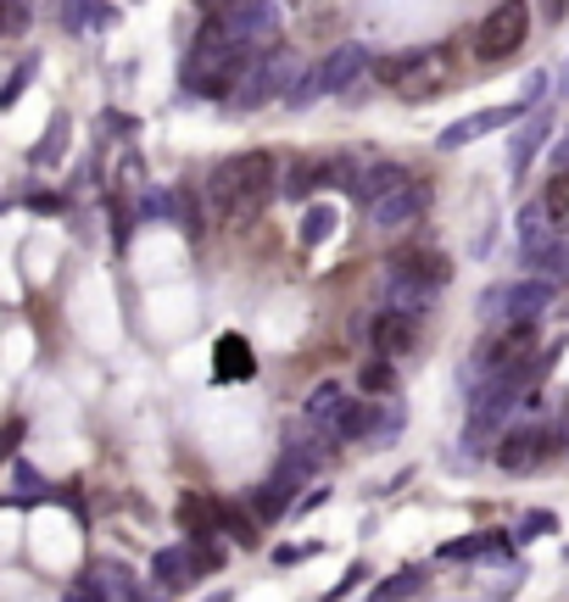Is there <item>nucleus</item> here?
<instances>
[{"label":"nucleus","instance_id":"19","mask_svg":"<svg viewBox=\"0 0 569 602\" xmlns=\"http://www.w3.org/2000/svg\"><path fill=\"white\" fill-rule=\"evenodd\" d=\"M341 407H347V391L324 380V385H318V391L307 396V407H302V413H307V424H313V429H336Z\"/></svg>","mask_w":569,"mask_h":602},{"label":"nucleus","instance_id":"14","mask_svg":"<svg viewBox=\"0 0 569 602\" xmlns=\"http://www.w3.org/2000/svg\"><path fill=\"white\" fill-rule=\"evenodd\" d=\"M525 269L541 274V280H552V285H569V240L552 234V240L530 245V251H525Z\"/></svg>","mask_w":569,"mask_h":602},{"label":"nucleus","instance_id":"15","mask_svg":"<svg viewBox=\"0 0 569 602\" xmlns=\"http://www.w3.org/2000/svg\"><path fill=\"white\" fill-rule=\"evenodd\" d=\"M73 596H140V585H134V574L123 569V563H96V580H78L73 585Z\"/></svg>","mask_w":569,"mask_h":602},{"label":"nucleus","instance_id":"24","mask_svg":"<svg viewBox=\"0 0 569 602\" xmlns=\"http://www.w3.org/2000/svg\"><path fill=\"white\" fill-rule=\"evenodd\" d=\"M369 424H374V407L347 396V407H341V418H336L330 436H341V441H369Z\"/></svg>","mask_w":569,"mask_h":602},{"label":"nucleus","instance_id":"12","mask_svg":"<svg viewBox=\"0 0 569 602\" xmlns=\"http://www.w3.org/2000/svg\"><path fill=\"white\" fill-rule=\"evenodd\" d=\"M151 574H156L162 591H190L196 574H201V558H196V547H162L151 558Z\"/></svg>","mask_w":569,"mask_h":602},{"label":"nucleus","instance_id":"9","mask_svg":"<svg viewBox=\"0 0 569 602\" xmlns=\"http://www.w3.org/2000/svg\"><path fill=\"white\" fill-rule=\"evenodd\" d=\"M547 452H552V429H514V436H503L497 441V463L508 469V474H530V469H541L547 463Z\"/></svg>","mask_w":569,"mask_h":602},{"label":"nucleus","instance_id":"40","mask_svg":"<svg viewBox=\"0 0 569 602\" xmlns=\"http://www.w3.org/2000/svg\"><path fill=\"white\" fill-rule=\"evenodd\" d=\"M23 29V7H12V0H0V34Z\"/></svg>","mask_w":569,"mask_h":602},{"label":"nucleus","instance_id":"43","mask_svg":"<svg viewBox=\"0 0 569 602\" xmlns=\"http://www.w3.org/2000/svg\"><path fill=\"white\" fill-rule=\"evenodd\" d=\"M274 558H280V563H302V558H313V547H280Z\"/></svg>","mask_w":569,"mask_h":602},{"label":"nucleus","instance_id":"34","mask_svg":"<svg viewBox=\"0 0 569 602\" xmlns=\"http://www.w3.org/2000/svg\"><path fill=\"white\" fill-rule=\"evenodd\" d=\"M34 73H40V56H29V62L7 78V90H0V107H18V96L29 90V78H34Z\"/></svg>","mask_w":569,"mask_h":602},{"label":"nucleus","instance_id":"27","mask_svg":"<svg viewBox=\"0 0 569 602\" xmlns=\"http://www.w3.org/2000/svg\"><path fill=\"white\" fill-rule=\"evenodd\" d=\"M218 519H223V507L207 502V496H185V525L190 536H218Z\"/></svg>","mask_w":569,"mask_h":602},{"label":"nucleus","instance_id":"32","mask_svg":"<svg viewBox=\"0 0 569 602\" xmlns=\"http://www.w3.org/2000/svg\"><path fill=\"white\" fill-rule=\"evenodd\" d=\"M285 502H291V485L269 480V485L252 496V513H258V519H280V513H285Z\"/></svg>","mask_w":569,"mask_h":602},{"label":"nucleus","instance_id":"3","mask_svg":"<svg viewBox=\"0 0 569 602\" xmlns=\"http://www.w3.org/2000/svg\"><path fill=\"white\" fill-rule=\"evenodd\" d=\"M374 78L385 84V90H396L402 101H430L447 90V78H452V56L441 45L430 51H402V56H380L374 62Z\"/></svg>","mask_w":569,"mask_h":602},{"label":"nucleus","instance_id":"28","mask_svg":"<svg viewBox=\"0 0 569 602\" xmlns=\"http://www.w3.org/2000/svg\"><path fill=\"white\" fill-rule=\"evenodd\" d=\"M541 207H547V218H552L558 229H569V167H558V174L547 179V190H541Z\"/></svg>","mask_w":569,"mask_h":602},{"label":"nucleus","instance_id":"41","mask_svg":"<svg viewBox=\"0 0 569 602\" xmlns=\"http://www.w3.org/2000/svg\"><path fill=\"white\" fill-rule=\"evenodd\" d=\"M18 441H23V424H7V429H0V458H12Z\"/></svg>","mask_w":569,"mask_h":602},{"label":"nucleus","instance_id":"22","mask_svg":"<svg viewBox=\"0 0 569 602\" xmlns=\"http://www.w3.org/2000/svg\"><path fill=\"white\" fill-rule=\"evenodd\" d=\"M541 145H547V118H530V123L514 134V145H508V167H514V179L530 167V156H536Z\"/></svg>","mask_w":569,"mask_h":602},{"label":"nucleus","instance_id":"37","mask_svg":"<svg viewBox=\"0 0 569 602\" xmlns=\"http://www.w3.org/2000/svg\"><path fill=\"white\" fill-rule=\"evenodd\" d=\"M492 547H497L492 536H469V541H452V547H441V558H452V563H458V558H480V552H492Z\"/></svg>","mask_w":569,"mask_h":602},{"label":"nucleus","instance_id":"1","mask_svg":"<svg viewBox=\"0 0 569 602\" xmlns=\"http://www.w3.org/2000/svg\"><path fill=\"white\" fill-rule=\"evenodd\" d=\"M280 162L269 151H240L229 162L212 167V179H207V218L218 223H247L252 212H263V201L280 190Z\"/></svg>","mask_w":569,"mask_h":602},{"label":"nucleus","instance_id":"21","mask_svg":"<svg viewBox=\"0 0 569 602\" xmlns=\"http://www.w3.org/2000/svg\"><path fill=\"white\" fill-rule=\"evenodd\" d=\"M324 179H330V174H324V162H307V156H302V162H291V167H285L280 196H291V201H307V196H313Z\"/></svg>","mask_w":569,"mask_h":602},{"label":"nucleus","instance_id":"7","mask_svg":"<svg viewBox=\"0 0 569 602\" xmlns=\"http://www.w3.org/2000/svg\"><path fill=\"white\" fill-rule=\"evenodd\" d=\"M430 212V179H419V174H408L396 190H385L374 207H369V218H374V229H385V234H396V229H408V223H419Z\"/></svg>","mask_w":569,"mask_h":602},{"label":"nucleus","instance_id":"5","mask_svg":"<svg viewBox=\"0 0 569 602\" xmlns=\"http://www.w3.org/2000/svg\"><path fill=\"white\" fill-rule=\"evenodd\" d=\"M296 73H302V67H296V56H291L285 45L258 51L252 67H247V78H240V90H234V107L258 112V107H269V101H285V90H291Z\"/></svg>","mask_w":569,"mask_h":602},{"label":"nucleus","instance_id":"6","mask_svg":"<svg viewBox=\"0 0 569 602\" xmlns=\"http://www.w3.org/2000/svg\"><path fill=\"white\" fill-rule=\"evenodd\" d=\"M525 34H530V7H525V0H503V7H492V12H485V23L474 29V56L485 67L508 62L525 45Z\"/></svg>","mask_w":569,"mask_h":602},{"label":"nucleus","instance_id":"18","mask_svg":"<svg viewBox=\"0 0 569 602\" xmlns=\"http://www.w3.org/2000/svg\"><path fill=\"white\" fill-rule=\"evenodd\" d=\"M430 302H436L430 285H414V280H402V274H385V307L419 318V313H430Z\"/></svg>","mask_w":569,"mask_h":602},{"label":"nucleus","instance_id":"4","mask_svg":"<svg viewBox=\"0 0 569 602\" xmlns=\"http://www.w3.org/2000/svg\"><path fill=\"white\" fill-rule=\"evenodd\" d=\"M552 280H541V274H530L525 285H492L480 296V324H492V329H503V324H536L541 313H547V302H552Z\"/></svg>","mask_w":569,"mask_h":602},{"label":"nucleus","instance_id":"36","mask_svg":"<svg viewBox=\"0 0 569 602\" xmlns=\"http://www.w3.org/2000/svg\"><path fill=\"white\" fill-rule=\"evenodd\" d=\"M358 385H363L369 396H385V391H391V358H380V363H369V369L358 374Z\"/></svg>","mask_w":569,"mask_h":602},{"label":"nucleus","instance_id":"29","mask_svg":"<svg viewBox=\"0 0 569 602\" xmlns=\"http://www.w3.org/2000/svg\"><path fill=\"white\" fill-rule=\"evenodd\" d=\"M179 212H185V201L174 190H145L140 196V218H151V223H174Z\"/></svg>","mask_w":569,"mask_h":602},{"label":"nucleus","instance_id":"47","mask_svg":"<svg viewBox=\"0 0 569 602\" xmlns=\"http://www.w3.org/2000/svg\"><path fill=\"white\" fill-rule=\"evenodd\" d=\"M563 90H569V73H563Z\"/></svg>","mask_w":569,"mask_h":602},{"label":"nucleus","instance_id":"33","mask_svg":"<svg viewBox=\"0 0 569 602\" xmlns=\"http://www.w3.org/2000/svg\"><path fill=\"white\" fill-rule=\"evenodd\" d=\"M62 151H67V118L56 112V118H51V134H45L40 145H34V162H40V167H51V162H56Z\"/></svg>","mask_w":569,"mask_h":602},{"label":"nucleus","instance_id":"2","mask_svg":"<svg viewBox=\"0 0 569 602\" xmlns=\"http://www.w3.org/2000/svg\"><path fill=\"white\" fill-rule=\"evenodd\" d=\"M252 56L258 51L240 45V34L229 29V18H212L201 29V40L190 45V56H185V90L201 96V101H234V90H240V78H247Z\"/></svg>","mask_w":569,"mask_h":602},{"label":"nucleus","instance_id":"11","mask_svg":"<svg viewBox=\"0 0 569 602\" xmlns=\"http://www.w3.org/2000/svg\"><path fill=\"white\" fill-rule=\"evenodd\" d=\"M385 274H402V280H414V285L441 291V285L452 280V263H447L441 251H396L391 263H385Z\"/></svg>","mask_w":569,"mask_h":602},{"label":"nucleus","instance_id":"25","mask_svg":"<svg viewBox=\"0 0 569 602\" xmlns=\"http://www.w3.org/2000/svg\"><path fill=\"white\" fill-rule=\"evenodd\" d=\"M318 96H330V90H324V73L318 67H302L296 78H291V90H285V107H296V112H307Z\"/></svg>","mask_w":569,"mask_h":602},{"label":"nucleus","instance_id":"8","mask_svg":"<svg viewBox=\"0 0 569 602\" xmlns=\"http://www.w3.org/2000/svg\"><path fill=\"white\" fill-rule=\"evenodd\" d=\"M530 107L519 101V107H485V112H469V118H458L452 129H441V151H463V145H474V140H485L492 129H503V123H519Z\"/></svg>","mask_w":569,"mask_h":602},{"label":"nucleus","instance_id":"13","mask_svg":"<svg viewBox=\"0 0 569 602\" xmlns=\"http://www.w3.org/2000/svg\"><path fill=\"white\" fill-rule=\"evenodd\" d=\"M363 67H369V51H363L358 40L336 45L330 56L318 62V73H324V90H330V96H341V90H347V84H352V78H358Z\"/></svg>","mask_w":569,"mask_h":602},{"label":"nucleus","instance_id":"10","mask_svg":"<svg viewBox=\"0 0 569 602\" xmlns=\"http://www.w3.org/2000/svg\"><path fill=\"white\" fill-rule=\"evenodd\" d=\"M369 340H374V352H380V358H391V363H396L402 352H414L419 324H414V313H396V307H385V313L374 318Z\"/></svg>","mask_w":569,"mask_h":602},{"label":"nucleus","instance_id":"30","mask_svg":"<svg viewBox=\"0 0 569 602\" xmlns=\"http://www.w3.org/2000/svg\"><path fill=\"white\" fill-rule=\"evenodd\" d=\"M402 424H408V407H380L374 413V424H369V447H385V441H396L402 436Z\"/></svg>","mask_w":569,"mask_h":602},{"label":"nucleus","instance_id":"23","mask_svg":"<svg viewBox=\"0 0 569 602\" xmlns=\"http://www.w3.org/2000/svg\"><path fill=\"white\" fill-rule=\"evenodd\" d=\"M296 234H302V245H307V251H318L324 240L336 234V207H324V201H313V207L302 212V229H296Z\"/></svg>","mask_w":569,"mask_h":602},{"label":"nucleus","instance_id":"42","mask_svg":"<svg viewBox=\"0 0 569 602\" xmlns=\"http://www.w3.org/2000/svg\"><path fill=\"white\" fill-rule=\"evenodd\" d=\"M18 485H23V491H45V480H40L29 463H18Z\"/></svg>","mask_w":569,"mask_h":602},{"label":"nucleus","instance_id":"45","mask_svg":"<svg viewBox=\"0 0 569 602\" xmlns=\"http://www.w3.org/2000/svg\"><path fill=\"white\" fill-rule=\"evenodd\" d=\"M547 18H552V23H563V18H569V0H547Z\"/></svg>","mask_w":569,"mask_h":602},{"label":"nucleus","instance_id":"35","mask_svg":"<svg viewBox=\"0 0 569 602\" xmlns=\"http://www.w3.org/2000/svg\"><path fill=\"white\" fill-rule=\"evenodd\" d=\"M552 530H558V519H552L547 507H536V513H525V519H519V541H541Z\"/></svg>","mask_w":569,"mask_h":602},{"label":"nucleus","instance_id":"16","mask_svg":"<svg viewBox=\"0 0 569 602\" xmlns=\"http://www.w3.org/2000/svg\"><path fill=\"white\" fill-rule=\"evenodd\" d=\"M62 23L73 34H101V29L118 23V12L107 7V0H62Z\"/></svg>","mask_w":569,"mask_h":602},{"label":"nucleus","instance_id":"39","mask_svg":"<svg viewBox=\"0 0 569 602\" xmlns=\"http://www.w3.org/2000/svg\"><path fill=\"white\" fill-rule=\"evenodd\" d=\"M547 84H552L547 73H530V78H525V107H530V101H547Z\"/></svg>","mask_w":569,"mask_h":602},{"label":"nucleus","instance_id":"38","mask_svg":"<svg viewBox=\"0 0 569 602\" xmlns=\"http://www.w3.org/2000/svg\"><path fill=\"white\" fill-rule=\"evenodd\" d=\"M229 519V530H234V541L240 547H258V530H252V519H240V513H223Z\"/></svg>","mask_w":569,"mask_h":602},{"label":"nucleus","instance_id":"26","mask_svg":"<svg viewBox=\"0 0 569 602\" xmlns=\"http://www.w3.org/2000/svg\"><path fill=\"white\" fill-rule=\"evenodd\" d=\"M558 234V223L547 218V207L536 201V207H519V245L530 251V245H541V240H552Z\"/></svg>","mask_w":569,"mask_h":602},{"label":"nucleus","instance_id":"46","mask_svg":"<svg viewBox=\"0 0 569 602\" xmlns=\"http://www.w3.org/2000/svg\"><path fill=\"white\" fill-rule=\"evenodd\" d=\"M558 167H569V140H563V145H558Z\"/></svg>","mask_w":569,"mask_h":602},{"label":"nucleus","instance_id":"44","mask_svg":"<svg viewBox=\"0 0 569 602\" xmlns=\"http://www.w3.org/2000/svg\"><path fill=\"white\" fill-rule=\"evenodd\" d=\"M363 574H369V569H352V580H341V585H336V596H352V591L363 585Z\"/></svg>","mask_w":569,"mask_h":602},{"label":"nucleus","instance_id":"20","mask_svg":"<svg viewBox=\"0 0 569 602\" xmlns=\"http://www.w3.org/2000/svg\"><path fill=\"white\" fill-rule=\"evenodd\" d=\"M402 179H408V167H402V162H374V167H363V174H358V196L374 207L385 190H396Z\"/></svg>","mask_w":569,"mask_h":602},{"label":"nucleus","instance_id":"31","mask_svg":"<svg viewBox=\"0 0 569 602\" xmlns=\"http://www.w3.org/2000/svg\"><path fill=\"white\" fill-rule=\"evenodd\" d=\"M419 591H425V569H402V574H391V580L374 585L380 602H391V596H419Z\"/></svg>","mask_w":569,"mask_h":602},{"label":"nucleus","instance_id":"17","mask_svg":"<svg viewBox=\"0 0 569 602\" xmlns=\"http://www.w3.org/2000/svg\"><path fill=\"white\" fill-rule=\"evenodd\" d=\"M252 347H247V340H240V335H223L218 340V358H212V374L218 380H252Z\"/></svg>","mask_w":569,"mask_h":602}]
</instances>
